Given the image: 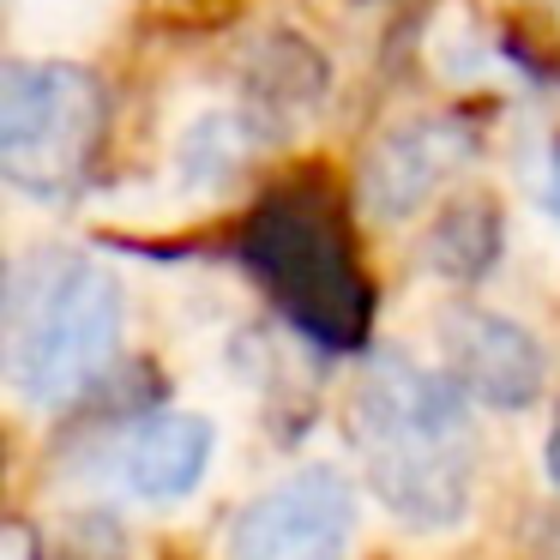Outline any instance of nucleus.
I'll list each match as a JSON object with an SVG mask.
<instances>
[{
  "label": "nucleus",
  "mask_w": 560,
  "mask_h": 560,
  "mask_svg": "<svg viewBox=\"0 0 560 560\" xmlns=\"http://www.w3.org/2000/svg\"><path fill=\"white\" fill-rule=\"evenodd\" d=\"M470 392L446 368L416 362L386 343L350 386V446L362 458L368 494L404 530H458L476 506V416Z\"/></svg>",
  "instance_id": "1"
},
{
  "label": "nucleus",
  "mask_w": 560,
  "mask_h": 560,
  "mask_svg": "<svg viewBox=\"0 0 560 560\" xmlns=\"http://www.w3.org/2000/svg\"><path fill=\"white\" fill-rule=\"evenodd\" d=\"M127 295L97 254L31 247L7 266L0 302V362L25 410L73 404L121 350Z\"/></svg>",
  "instance_id": "2"
},
{
  "label": "nucleus",
  "mask_w": 560,
  "mask_h": 560,
  "mask_svg": "<svg viewBox=\"0 0 560 560\" xmlns=\"http://www.w3.org/2000/svg\"><path fill=\"white\" fill-rule=\"evenodd\" d=\"M103 139V85L79 61L0 67V175L13 194L61 199L91 170Z\"/></svg>",
  "instance_id": "3"
},
{
  "label": "nucleus",
  "mask_w": 560,
  "mask_h": 560,
  "mask_svg": "<svg viewBox=\"0 0 560 560\" xmlns=\"http://www.w3.org/2000/svg\"><path fill=\"white\" fill-rule=\"evenodd\" d=\"M355 482L338 464H302L259 488L223 524V560H350Z\"/></svg>",
  "instance_id": "4"
},
{
  "label": "nucleus",
  "mask_w": 560,
  "mask_h": 560,
  "mask_svg": "<svg viewBox=\"0 0 560 560\" xmlns=\"http://www.w3.org/2000/svg\"><path fill=\"white\" fill-rule=\"evenodd\" d=\"M254 259L307 331H319V338H350L355 331L362 290H355L350 259L326 235V223L302 218V211H290V218L278 211V218H266L254 230Z\"/></svg>",
  "instance_id": "5"
},
{
  "label": "nucleus",
  "mask_w": 560,
  "mask_h": 560,
  "mask_svg": "<svg viewBox=\"0 0 560 560\" xmlns=\"http://www.w3.org/2000/svg\"><path fill=\"white\" fill-rule=\"evenodd\" d=\"M440 368L470 392L482 410H524L542 392V343L518 326V319L494 314L482 302H458L434 319Z\"/></svg>",
  "instance_id": "6"
},
{
  "label": "nucleus",
  "mask_w": 560,
  "mask_h": 560,
  "mask_svg": "<svg viewBox=\"0 0 560 560\" xmlns=\"http://www.w3.org/2000/svg\"><path fill=\"white\" fill-rule=\"evenodd\" d=\"M476 139L458 115H422V121L392 127L374 145V158L362 163V211L374 223H404L422 206H434L452 182L464 175Z\"/></svg>",
  "instance_id": "7"
},
{
  "label": "nucleus",
  "mask_w": 560,
  "mask_h": 560,
  "mask_svg": "<svg viewBox=\"0 0 560 560\" xmlns=\"http://www.w3.org/2000/svg\"><path fill=\"white\" fill-rule=\"evenodd\" d=\"M211 452H218V428L199 410H151L139 422H127L109 440V482L127 500H145V506H170L187 500L211 470Z\"/></svg>",
  "instance_id": "8"
},
{
  "label": "nucleus",
  "mask_w": 560,
  "mask_h": 560,
  "mask_svg": "<svg viewBox=\"0 0 560 560\" xmlns=\"http://www.w3.org/2000/svg\"><path fill=\"white\" fill-rule=\"evenodd\" d=\"M242 85V115L235 121L254 139H283L314 115L319 91H326V67L302 37H266L247 61Z\"/></svg>",
  "instance_id": "9"
},
{
  "label": "nucleus",
  "mask_w": 560,
  "mask_h": 560,
  "mask_svg": "<svg viewBox=\"0 0 560 560\" xmlns=\"http://www.w3.org/2000/svg\"><path fill=\"white\" fill-rule=\"evenodd\" d=\"M500 254V211L494 199H458L440 211L434 235H428V266L446 278H482Z\"/></svg>",
  "instance_id": "10"
},
{
  "label": "nucleus",
  "mask_w": 560,
  "mask_h": 560,
  "mask_svg": "<svg viewBox=\"0 0 560 560\" xmlns=\"http://www.w3.org/2000/svg\"><path fill=\"white\" fill-rule=\"evenodd\" d=\"M542 464H548V476H555V488H560V404H555V422H548V446H542Z\"/></svg>",
  "instance_id": "11"
}]
</instances>
